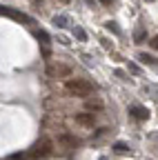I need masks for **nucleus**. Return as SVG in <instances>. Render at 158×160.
<instances>
[{
	"mask_svg": "<svg viewBox=\"0 0 158 160\" xmlns=\"http://www.w3.org/2000/svg\"><path fill=\"white\" fill-rule=\"evenodd\" d=\"M74 36L78 38V40H83V42H85V40H87V33L80 29V27H76V31H74Z\"/></svg>",
	"mask_w": 158,
	"mask_h": 160,
	"instance_id": "ddd939ff",
	"label": "nucleus"
},
{
	"mask_svg": "<svg viewBox=\"0 0 158 160\" xmlns=\"http://www.w3.org/2000/svg\"><path fill=\"white\" fill-rule=\"evenodd\" d=\"M151 45H154V47H156V49H158V36H156V38H154V40H151Z\"/></svg>",
	"mask_w": 158,
	"mask_h": 160,
	"instance_id": "dca6fc26",
	"label": "nucleus"
},
{
	"mask_svg": "<svg viewBox=\"0 0 158 160\" xmlns=\"http://www.w3.org/2000/svg\"><path fill=\"white\" fill-rule=\"evenodd\" d=\"M58 142L65 145V147H76L78 140H76L74 136H69V133H60V136H58Z\"/></svg>",
	"mask_w": 158,
	"mask_h": 160,
	"instance_id": "6e6552de",
	"label": "nucleus"
},
{
	"mask_svg": "<svg viewBox=\"0 0 158 160\" xmlns=\"http://www.w3.org/2000/svg\"><path fill=\"white\" fill-rule=\"evenodd\" d=\"M47 73H49V76H69L71 69L65 67V65H49V67H47Z\"/></svg>",
	"mask_w": 158,
	"mask_h": 160,
	"instance_id": "20e7f679",
	"label": "nucleus"
},
{
	"mask_svg": "<svg viewBox=\"0 0 158 160\" xmlns=\"http://www.w3.org/2000/svg\"><path fill=\"white\" fill-rule=\"evenodd\" d=\"M129 113H131L134 118H138V120H147V118H149V111H147L145 107H140V105H131V107H129Z\"/></svg>",
	"mask_w": 158,
	"mask_h": 160,
	"instance_id": "39448f33",
	"label": "nucleus"
},
{
	"mask_svg": "<svg viewBox=\"0 0 158 160\" xmlns=\"http://www.w3.org/2000/svg\"><path fill=\"white\" fill-rule=\"evenodd\" d=\"M107 29H109V31H114V33H120V29H118V27H116V22H111V20L107 22Z\"/></svg>",
	"mask_w": 158,
	"mask_h": 160,
	"instance_id": "4468645a",
	"label": "nucleus"
},
{
	"mask_svg": "<svg viewBox=\"0 0 158 160\" xmlns=\"http://www.w3.org/2000/svg\"><path fill=\"white\" fill-rule=\"evenodd\" d=\"M36 38L40 40L43 45H49V33L47 31H36Z\"/></svg>",
	"mask_w": 158,
	"mask_h": 160,
	"instance_id": "9b49d317",
	"label": "nucleus"
},
{
	"mask_svg": "<svg viewBox=\"0 0 158 160\" xmlns=\"http://www.w3.org/2000/svg\"><path fill=\"white\" fill-rule=\"evenodd\" d=\"M138 60H140V62H145V65H156V62H158V60L151 58L149 53H138Z\"/></svg>",
	"mask_w": 158,
	"mask_h": 160,
	"instance_id": "1a4fd4ad",
	"label": "nucleus"
},
{
	"mask_svg": "<svg viewBox=\"0 0 158 160\" xmlns=\"http://www.w3.org/2000/svg\"><path fill=\"white\" fill-rule=\"evenodd\" d=\"M67 22H69V18H67V16H56V18H54V25H56V27H60V29L67 27Z\"/></svg>",
	"mask_w": 158,
	"mask_h": 160,
	"instance_id": "9d476101",
	"label": "nucleus"
},
{
	"mask_svg": "<svg viewBox=\"0 0 158 160\" xmlns=\"http://www.w3.org/2000/svg\"><path fill=\"white\" fill-rule=\"evenodd\" d=\"M3 11V16H9V18H16V20H23V22H31V18L29 16H25V13H18V11H13V9H9V7H3L0 9Z\"/></svg>",
	"mask_w": 158,
	"mask_h": 160,
	"instance_id": "423d86ee",
	"label": "nucleus"
},
{
	"mask_svg": "<svg viewBox=\"0 0 158 160\" xmlns=\"http://www.w3.org/2000/svg\"><path fill=\"white\" fill-rule=\"evenodd\" d=\"M85 107H87L89 111H100L105 105H103V100H100V98H96V96H94V98H87V100H85Z\"/></svg>",
	"mask_w": 158,
	"mask_h": 160,
	"instance_id": "0eeeda50",
	"label": "nucleus"
},
{
	"mask_svg": "<svg viewBox=\"0 0 158 160\" xmlns=\"http://www.w3.org/2000/svg\"><path fill=\"white\" fill-rule=\"evenodd\" d=\"M74 120H76L78 125H83V127H94L96 116H94V113H76V116H74Z\"/></svg>",
	"mask_w": 158,
	"mask_h": 160,
	"instance_id": "7ed1b4c3",
	"label": "nucleus"
},
{
	"mask_svg": "<svg viewBox=\"0 0 158 160\" xmlns=\"http://www.w3.org/2000/svg\"><path fill=\"white\" fill-rule=\"evenodd\" d=\"M129 69H131L134 73H138V71H140V69H138V65H134V62H129Z\"/></svg>",
	"mask_w": 158,
	"mask_h": 160,
	"instance_id": "2eb2a0df",
	"label": "nucleus"
},
{
	"mask_svg": "<svg viewBox=\"0 0 158 160\" xmlns=\"http://www.w3.org/2000/svg\"><path fill=\"white\" fill-rule=\"evenodd\" d=\"M100 160H107V158H100Z\"/></svg>",
	"mask_w": 158,
	"mask_h": 160,
	"instance_id": "a211bd4d",
	"label": "nucleus"
},
{
	"mask_svg": "<svg viewBox=\"0 0 158 160\" xmlns=\"http://www.w3.org/2000/svg\"><path fill=\"white\" fill-rule=\"evenodd\" d=\"M51 147H54V145L49 142V140H40V142H36V145L31 147L29 156L36 158V160H38V158H47V156L51 153Z\"/></svg>",
	"mask_w": 158,
	"mask_h": 160,
	"instance_id": "f03ea898",
	"label": "nucleus"
},
{
	"mask_svg": "<svg viewBox=\"0 0 158 160\" xmlns=\"http://www.w3.org/2000/svg\"><path fill=\"white\" fill-rule=\"evenodd\" d=\"M65 91H67L69 96L87 98V96L94 91V85L87 82V80H83V78H71V80H67V82H65Z\"/></svg>",
	"mask_w": 158,
	"mask_h": 160,
	"instance_id": "f257e3e1",
	"label": "nucleus"
},
{
	"mask_svg": "<svg viewBox=\"0 0 158 160\" xmlns=\"http://www.w3.org/2000/svg\"><path fill=\"white\" fill-rule=\"evenodd\" d=\"M100 2H103V5H109V2H114V0H100Z\"/></svg>",
	"mask_w": 158,
	"mask_h": 160,
	"instance_id": "f3484780",
	"label": "nucleus"
},
{
	"mask_svg": "<svg viewBox=\"0 0 158 160\" xmlns=\"http://www.w3.org/2000/svg\"><path fill=\"white\" fill-rule=\"evenodd\" d=\"M114 149H116L118 153H127V151H129V147H127L125 142H116V145H114Z\"/></svg>",
	"mask_w": 158,
	"mask_h": 160,
	"instance_id": "f8f14e48",
	"label": "nucleus"
}]
</instances>
